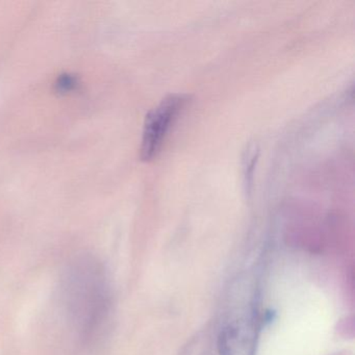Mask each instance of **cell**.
I'll list each match as a JSON object with an SVG mask.
<instances>
[{"mask_svg":"<svg viewBox=\"0 0 355 355\" xmlns=\"http://www.w3.org/2000/svg\"><path fill=\"white\" fill-rule=\"evenodd\" d=\"M65 299L78 331L91 340L109 315V286L101 265L88 259L78 261L66 278Z\"/></svg>","mask_w":355,"mask_h":355,"instance_id":"6da1fadb","label":"cell"},{"mask_svg":"<svg viewBox=\"0 0 355 355\" xmlns=\"http://www.w3.org/2000/svg\"><path fill=\"white\" fill-rule=\"evenodd\" d=\"M184 95H170L166 97L157 107L149 112L145 120L143 130L141 157L144 161H150L157 157L161 150L168 132L186 105Z\"/></svg>","mask_w":355,"mask_h":355,"instance_id":"7a4b0ae2","label":"cell"},{"mask_svg":"<svg viewBox=\"0 0 355 355\" xmlns=\"http://www.w3.org/2000/svg\"><path fill=\"white\" fill-rule=\"evenodd\" d=\"M259 329V319L254 311L228 324L219 336L220 355H254Z\"/></svg>","mask_w":355,"mask_h":355,"instance_id":"3957f363","label":"cell"},{"mask_svg":"<svg viewBox=\"0 0 355 355\" xmlns=\"http://www.w3.org/2000/svg\"><path fill=\"white\" fill-rule=\"evenodd\" d=\"M80 85L78 76L71 73H62L55 82V88L60 93H69L76 90Z\"/></svg>","mask_w":355,"mask_h":355,"instance_id":"277c9868","label":"cell"}]
</instances>
